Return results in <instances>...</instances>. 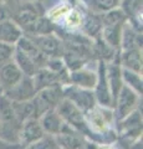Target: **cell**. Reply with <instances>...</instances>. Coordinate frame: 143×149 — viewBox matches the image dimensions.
<instances>
[{
  "mask_svg": "<svg viewBox=\"0 0 143 149\" xmlns=\"http://www.w3.org/2000/svg\"><path fill=\"white\" fill-rule=\"evenodd\" d=\"M13 61L17 65V67H19L20 71L24 73V76H27V77H33L36 73V71L39 70V67L36 66V63L29 57V56L25 55L24 52H21V51L17 50V49H15Z\"/></svg>",
  "mask_w": 143,
  "mask_h": 149,
  "instance_id": "obj_20",
  "label": "cell"
},
{
  "mask_svg": "<svg viewBox=\"0 0 143 149\" xmlns=\"http://www.w3.org/2000/svg\"><path fill=\"white\" fill-rule=\"evenodd\" d=\"M36 95V90L33 82V77L24 76L20 80L19 83H16L11 90L3 93V96H5L8 100L11 102H24L29 101Z\"/></svg>",
  "mask_w": 143,
  "mask_h": 149,
  "instance_id": "obj_8",
  "label": "cell"
},
{
  "mask_svg": "<svg viewBox=\"0 0 143 149\" xmlns=\"http://www.w3.org/2000/svg\"><path fill=\"white\" fill-rule=\"evenodd\" d=\"M62 93L63 98L68 100L85 114L97 106V101H96L95 93L92 90H86V88H81L68 83V85L62 86Z\"/></svg>",
  "mask_w": 143,
  "mask_h": 149,
  "instance_id": "obj_4",
  "label": "cell"
},
{
  "mask_svg": "<svg viewBox=\"0 0 143 149\" xmlns=\"http://www.w3.org/2000/svg\"><path fill=\"white\" fill-rule=\"evenodd\" d=\"M63 100L62 86H52L36 92V95L31 98L35 108L36 118H40L46 112L56 109L59 103Z\"/></svg>",
  "mask_w": 143,
  "mask_h": 149,
  "instance_id": "obj_2",
  "label": "cell"
},
{
  "mask_svg": "<svg viewBox=\"0 0 143 149\" xmlns=\"http://www.w3.org/2000/svg\"><path fill=\"white\" fill-rule=\"evenodd\" d=\"M6 17H10L9 10L3 5V4H0V21L4 20V19H6Z\"/></svg>",
  "mask_w": 143,
  "mask_h": 149,
  "instance_id": "obj_28",
  "label": "cell"
},
{
  "mask_svg": "<svg viewBox=\"0 0 143 149\" xmlns=\"http://www.w3.org/2000/svg\"><path fill=\"white\" fill-rule=\"evenodd\" d=\"M119 63L123 68L142 73V49H130L118 51Z\"/></svg>",
  "mask_w": 143,
  "mask_h": 149,
  "instance_id": "obj_17",
  "label": "cell"
},
{
  "mask_svg": "<svg viewBox=\"0 0 143 149\" xmlns=\"http://www.w3.org/2000/svg\"><path fill=\"white\" fill-rule=\"evenodd\" d=\"M65 1H70V0H55L54 5H55V4H59V3H65Z\"/></svg>",
  "mask_w": 143,
  "mask_h": 149,
  "instance_id": "obj_31",
  "label": "cell"
},
{
  "mask_svg": "<svg viewBox=\"0 0 143 149\" xmlns=\"http://www.w3.org/2000/svg\"><path fill=\"white\" fill-rule=\"evenodd\" d=\"M1 95H3V92H1V88H0V97H1Z\"/></svg>",
  "mask_w": 143,
  "mask_h": 149,
  "instance_id": "obj_32",
  "label": "cell"
},
{
  "mask_svg": "<svg viewBox=\"0 0 143 149\" xmlns=\"http://www.w3.org/2000/svg\"><path fill=\"white\" fill-rule=\"evenodd\" d=\"M39 120L45 134H50V136H54V137L65 132L68 128H71L63 122V119L60 117V114L56 112V109L46 112L45 114H43L39 118Z\"/></svg>",
  "mask_w": 143,
  "mask_h": 149,
  "instance_id": "obj_11",
  "label": "cell"
},
{
  "mask_svg": "<svg viewBox=\"0 0 143 149\" xmlns=\"http://www.w3.org/2000/svg\"><path fill=\"white\" fill-rule=\"evenodd\" d=\"M24 77V73L20 71L17 65L11 60L6 63L0 66V88L1 92H6L19 83L20 80Z\"/></svg>",
  "mask_w": 143,
  "mask_h": 149,
  "instance_id": "obj_10",
  "label": "cell"
},
{
  "mask_svg": "<svg viewBox=\"0 0 143 149\" xmlns=\"http://www.w3.org/2000/svg\"><path fill=\"white\" fill-rule=\"evenodd\" d=\"M102 22H101V15L86 9L84 11V21H82L81 32L90 39H96L101 34Z\"/></svg>",
  "mask_w": 143,
  "mask_h": 149,
  "instance_id": "obj_18",
  "label": "cell"
},
{
  "mask_svg": "<svg viewBox=\"0 0 143 149\" xmlns=\"http://www.w3.org/2000/svg\"><path fill=\"white\" fill-rule=\"evenodd\" d=\"M45 136V132L38 118H30L22 122L20 133H19V144L21 147H26L29 144L39 141Z\"/></svg>",
  "mask_w": 143,
  "mask_h": 149,
  "instance_id": "obj_9",
  "label": "cell"
},
{
  "mask_svg": "<svg viewBox=\"0 0 143 149\" xmlns=\"http://www.w3.org/2000/svg\"><path fill=\"white\" fill-rule=\"evenodd\" d=\"M15 52V45H8L0 42V66L11 61Z\"/></svg>",
  "mask_w": 143,
  "mask_h": 149,
  "instance_id": "obj_25",
  "label": "cell"
},
{
  "mask_svg": "<svg viewBox=\"0 0 143 149\" xmlns=\"http://www.w3.org/2000/svg\"><path fill=\"white\" fill-rule=\"evenodd\" d=\"M89 10L96 14H105L119 8L121 0H84Z\"/></svg>",
  "mask_w": 143,
  "mask_h": 149,
  "instance_id": "obj_22",
  "label": "cell"
},
{
  "mask_svg": "<svg viewBox=\"0 0 143 149\" xmlns=\"http://www.w3.org/2000/svg\"><path fill=\"white\" fill-rule=\"evenodd\" d=\"M34 1H40V0H17V3H34Z\"/></svg>",
  "mask_w": 143,
  "mask_h": 149,
  "instance_id": "obj_30",
  "label": "cell"
},
{
  "mask_svg": "<svg viewBox=\"0 0 143 149\" xmlns=\"http://www.w3.org/2000/svg\"><path fill=\"white\" fill-rule=\"evenodd\" d=\"M106 73H107V80L111 90V96H112V101L114 103V100L118 95V92L121 91L123 86L122 81V66L119 63L118 58V51L116 55L113 56V58H111L110 61H106Z\"/></svg>",
  "mask_w": 143,
  "mask_h": 149,
  "instance_id": "obj_7",
  "label": "cell"
},
{
  "mask_svg": "<svg viewBox=\"0 0 143 149\" xmlns=\"http://www.w3.org/2000/svg\"><path fill=\"white\" fill-rule=\"evenodd\" d=\"M0 4H3L8 9L9 14H13L17 8V0H0Z\"/></svg>",
  "mask_w": 143,
  "mask_h": 149,
  "instance_id": "obj_26",
  "label": "cell"
},
{
  "mask_svg": "<svg viewBox=\"0 0 143 149\" xmlns=\"http://www.w3.org/2000/svg\"><path fill=\"white\" fill-rule=\"evenodd\" d=\"M71 6H72V4L70 1L55 4V5L50 6L47 10L45 11V16L47 17L52 24H55V26H56V25H59L60 22H61L63 16H65L67 14V11L71 9Z\"/></svg>",
  "mask_w": 143,
  "mask_h": 149,
  "instance_id": "obj_23",
  "label": "cell"
},
{
  "mask_svg": "<svg viewBox=\"0 0 143 149\" xmlns=\"http://www.w3.org/2000/svg\"><path fill=\"white\" fill-rule=\"evenodd\" d=\"M24 149H60L59 144L56 142L54 136L50 134H45L43 138H40L39 141L29 144V146L24 147Z\"/></svg>",
  "mask_w": 143,
  "mask_h": 149,
  "instance_id": "obj_24",
  "label": "cell"
},
{
  "mask_svg": "<svg viewBox=\"0 0 143 149\" xmlns=\"http://www.w3.org/2000/svg\"><path fill=\"white\" fill-rule=\"evenodd\" d=\"M21 149H24V148H21Z\"/></svg>",
  "mask_w": 143,
  "mask_h": 149,
  "instance_id": "obj_33",
  "label": "cell"
},
{
  "mask_svg": "<svg viewBox=\"0 0 143 149\" xmlns=\"http://www.w3.org/2000/svg\"><path fill=\"white\" fill-rule=\"evenodd\" d=\"M85 10H81V8H78L76 5L71 6V9L67 11V14L63 16L61 22H60V24H61V31L68 32V34L81 32V26H82V21H84V11ZM55 31H59V30H55Z\"/></svg>",
  "mask_w": 143,
  "mask_h": 149,
  "instance_id": "obj_15",
  "label": "cell"
},
{
  "mask_svg": "<svg viewBox=\"0 0 143 149\" xmlns=\"http://www.w3.org/2000/svg\"><path fill=\"white\" fill-rule=\"evenodd\" d=\"M68 80H70L71 85L93 91L95 85H96V80H97V73H96V70L87 67V65H86L84 67L70 71Z\"/></svg>",
  "mask_w": 143,
  "mask_h": 149,
  "instance_id": "obj_12",
  "label": "cell"
},
{
  "mask_svg": "<svg viewBox=\"0 0 143 149\" xmlns=\"http://www.w3.org/2000/svg\"><path fill=\"white\" fill-rule=\"evenodd\" d=\"M140 95H137L135 91H132L130 87L122 86L121 91L114 100L113 103V113H114V119L116 122L122 120L124 117L131 114L133 111L140 108V101H141Z\"/></svg>",
  "mask_w": 143,
  "mask_h": 149,
  "instance_id": "obj_3",
  "label": "cell"
},
{
  "mask_svg": "<svg viewBox=\"0 0 143 149\" xmlns=\"http://www.w3.org/2000/svg\"><path fill=\"white\" fill-rule=\"evenodd\" d=\"M33 82H34L36 92L40 90H44V88H47V87H52V86H62L60 77L47 67L39 68L36 71V73L33 76Z\"/></svg>",
  "mask_w": 143,
  "mask_h": 149,
  "instance_id": "obj_19",
  "label": "cell"
},
{
  "mask_svg": "<svg viewBox=\"0 0 143 149\" xmlns=\"http://www.w3.org/2000/svg\"><path fill=\"white\" fill-rule=\"evenodd\" d=\"M15 49L20 50L21 52H24L25 55L29 56V57L36 63V66L39 68L45 67L47 57L41 52V51L38 49V46H36L26 35H22L21 39L17 41L16 45H15Z\"/></svg>",
  "mask_w": 143,
  "mask_h": 149,
  "instance_id": "obj_16",
  "label": "cell"
},
{
  "mask_svg": "<svg viewBox=\"0 0 143 149\" xmlns=\"http://www.w3.org/2000/svg\"><path fill=\"white\" fill-rule=\"evenodd\" d=\"M128 149H143V147H142V137L136 139L135 142H132L130 144V147H128Z\"/></svg>",
  "mask_w": 143,
  "mask_h": 149,
  "instance_id": "obj_29",
  "label": "cell"
},
{
  "mask_svg": "<svg viewBox=\"0 0 143 149\" xmlns=\"http://www.w3.org/2000/svg\"><path fill=\"white\" fill-rule=\"evenodd\" d=\"M24 147H21L20 144H14L5 141V139L0 138V149H21Z\"/></svg>",
  "mask_w": 143,
  "mask_h": 149,
  "instance_id": "obj_27",
  "label": "cell"
},
{
  "mask_svg": "<svg viewBox=\"0 0 143 149\" xmlns=\"http://www.w3.org/2000/svg\"><path fill=\"white\" fill-rule=\"evenodd\" d=\"M24 32L20 26L11 17H6L0 21V42L8 45H16Z\"/></svg>",
  "mask_w": 143,
  "mask_h": 149,
  "instance_id": "obj_14",
  "label": "cell"
},
{
  "mask_svg": "<svg viewBox=\"0 0 143 149\" xmlns=\"http://www.w3.org/2000/svg\"><path fill=\"white\" fill-rule=\"evenodd\" d=\"M55 139L60 149H86L89 142L82 134L72 128H68L65 132L55 136Z\"/></svg>",
  "mask_w": 143,
  "mask_h": 149,
  "instance_id": "obj_13",
  "label": "cell"
},
{
  "mask_svg": "<svg viewBox=\"0 0 143 149\" xmlns=\"http://www.w3.org/2000/svg\"><path fill=\"white\" fill-rule=\"evenodd\" d=\"M56 112L68 127H71L76 132L82 134L89 142H92V133L89 128V124L86 122L85 113L81 109H78L68 100L63 98L56 107Z\"/></svg>",
  "mask_w": 143,
  "mask_h": 149,
  "instance_id": "obj_1",
  "label": "cell"
},
{
  "mask_svg": "<svg viewBox=\"0 0 143 149\" xmlns=\"http://www.w3.org/2000/svg\"><path fill=\"white\" fill-rule=\"evenodd\" d=\"M122 81L123 85L130 87L132 91H135L137 95L142 96L143 92V81H142V73H138L131 70L122 67Z\"/></svg>",
  "mask_w": 143,
  "mask_h": 149,
  "instance_id": "obj_21",
  "label": "cell"
},
{
  "mask_svg": "<svg viewBox=\"0 0 143 149\" xmlns=\"http://www.w3.org/2000/svg\"><path fill=\"white\" fill-rule=\"evenodd\" d=\"M96 73H97V80H96L93 93H95L96 101H97V104L102 106V107L113 108V101H112V96H111L107 73H106V61L105 60H98L97 61Z\"/></svg>",
  "mask_w": 143,
  "mask_h": 149,
  "instance_id": "obj_6",
  "label": "cell"
},
{
  "mask_svg": "<svg viewBox=\"0 0 143 149\" xmlns=\"http://www.w3.org/2000/svg\"><path fill=\"white\" fill-rule=\"evenodd\" d=\"M47 58L61 57L63 55V42L56 32L46 35H26Z\"/></svg>",
  "mask_w": 143,
  "mask_h": 149,
  "instance_id": "obj_5",
  "label": "cell"
}]
</instances>
